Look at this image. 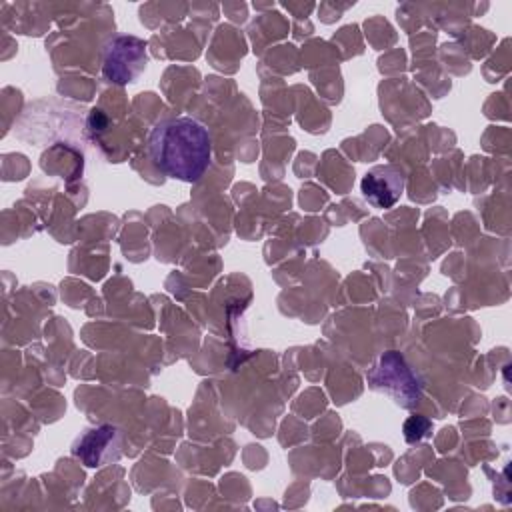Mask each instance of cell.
<instances>
[{"label": "cell", "mask_w": 512, "mask_h": 512, "mask_svg": "<svg viewBox=\"0 0 512 512\" xmlns=\"http://www.w3.org/2000/svg\"><path fill=\"white\" fill-rule=\"evenodd\" d=\"M148 154L152 164L168 178L198 182L212 160V138L194 118H168L152 128Z\"/></svg>", "instance_id": "cell-1"}, {"label": "cell", "mask_w": 512, "mask_h": 512, "mask_svg": "<svg viewBox=\"0 0 512 512\" xmlns=\"http://www.w3.org/2000/svg\"><path fill=\"white\" fill-rule=\"evenodd\" d=\"M368 382L374 390L392 396L400 406H414L422 394L418 378L398 352H386L368 372Z\"/></svg>", "instance_id": "cell-2"}, {"label": "cell", "mask_w": 512, "mask_h": 512, "mask_svg": "<svg viewBox=\"0 0 512 512\" xmlns=\"http://www.w3.org/2000/svg\"><path fill=\"white\" fill-rule=\"evenodd\" d=\"M148 64L146 42L136 36H114L102 54V74L114 84L134 82Z\"/></svg>", "instance_id": "cell-3"}, {"label": "cell", "mask_w": 512, "mask_h": 512, "mask_svg": "<svg viewBox=\"0 0 512 512\" xmlns=\"http://www.w3.org/2000/svg\"><path fill=\"white\" fill-rule=\"evenodd\" d=\"M72 454L88 468H100L116 462L122 454V432L112 424L86 430L74 444Z\"/></svg>", "instance_id": "cell-4"}, {"label": "cell", "mask_w": 512, "mask_h": 512, "mask_svg": "<svg viewBox=\"0 0 512 512\" xmlns=\"http://www.w3.org/2000/svg\"><path fill=\"white\" fill-rule=\"evenodd\" d=\"M360 190L374 208H392L404 192V174L394 164H378L362 176Z\"/></svg>", "instance_id": "cell-5"}, {"label": "cell", "mask_w": 512, "mask_h": 512, "mask_svg": "<svg viewBox=\"0 0 512 512\" xmlns=\"http://www.w3.org/2000/svg\"><path fill=\"white\" fill-rule=\"evenodd\" d=\"M432 430V424L428 418L424 416H410L404 424V438L408 442H418L422 438H426Z\"/></svg>", "instance_id": "cell-6"}]
</instances>
